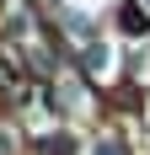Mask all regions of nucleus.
Instances as JSON below:
<instances>
[{
    "mask_svg": "<svg viewBox=\"0 0 150 155\" xmlns=\"http://www.w3.org/2000/svg\"><path fill=\"white\" fill-rule=\"evenodd\" d=\"M123 27H129V32H145V16H139L134 5H129V11H123Z\"/></svg>",
    "mask_w": 150,
    "mask_h": 155,
    "instance_id": "obj_1",
    "label": "nucleus"
}]
</instances>
